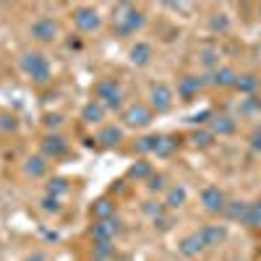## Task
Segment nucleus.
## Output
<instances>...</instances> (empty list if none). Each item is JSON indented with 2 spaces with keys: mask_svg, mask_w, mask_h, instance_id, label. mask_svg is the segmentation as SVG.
Instances as JSON below:
<instances>
[{
  "mask_svg": "<svg viewBox=\"0 0 261 261\" xmlns=\"http://www.w3.org/2000/svg\"><path fill=\"white\" fill-rule=\"evenodd\" d=\"M113 27L120 34H134L136 29L144 27V16L134 6H118L115 8V16H113Z\"/></svg>",
  "mask_w": 261,
  "mask_h": 261,
  "instance_id": "1",
  "label": "nucleus"
},
{
  "mask_svg": "<svg viewBox=\"0 0 261 261\" xmlns=\"http://www.w3.org/2000/svg\"><path fill=\"white\" fill-rule=\"evenodd\" d=\"M21 65H24V71H27L34 81H47V76H50V63H47L45 55H39V53L24 55Z\"/></svg>",
  "mask_w": 261,
  "mask_h": 261,
  "instance_id": "2",
  "label": "nucleus"
},
{
  "mask_svg": "<svg viewBox=\"0 0 261 261\" xmlns=\"http://www.w3.org/2000/svg\"><path fill=\"white\" fill-rule=\"evenodd\" d=\"M120 99H123V92L115 79H105L97 84V102H102L105 107H120Z\"/></svg>",
  "mask_w": 261,
  "mask_h": 261,
  "instance_id": "3",
  "label": "nucleus"
},
{
  "mask_svg": "<svg viewBox=\"0 0 261 261\" xmlns=\"http://www.w3.org/2000/svg\"><path fill=\"white\" fill-rule=\"evenodd\" d=\"M123 120H125L128 125H134V128H144V125H149L151 113H149L146 105H130L128 110L123 113Z\"/></svg>",
  "mask_w": 261,
  "mask_h": 261,
  "instance_id": "4",
  "label": "nucleus"
},
{
  "mask_svg": "<svg viewBox=\"0 0 261 261\" xmlns=\"http://www.w3.org/2000/svg\"><path fill=\"white\" fill-rule=\"evenodd\" d=\"M201 204L206 212H222L225 209V193L217 186H209L201 191Z\"/></svg>",
  "mask_w": 261,
  "mask_h": 261,
  "instance_id": "5",
  "label": "nucleus"
},
{
  "mask_svg": "<svg viewBox=\"0 0 261 261\" xmlns=\"http://www.w3.org/2000/svg\"><path fill=\"white\" fill-rule=\"evenodd\" d=\"M73 21H76V27H79L81 32H94V29L99 27V16H97L94 8H79V11L73 13Z\"/></svg>",
  "mask_w": 261,
  "mask_h": 261,
  "instance_id": "6",
  "label": "nucleus"
},
{
  "mask_svg": "<svg viewBox=\"0 0 261 261\" xmlns=\"http://www.w3.org/2000/svg\"><path fill=\"white\" fill-rule=\"evenodd\" d=\"M32 37L39 42H50L55 37V21L53 18H39L32 24Z\"/></svg>",
  "mask_w": 261,
  "mask_h": 261,
  "instance_id": "7",
  "label": "nucleus"
},
{
  "mask_svg": "<svg viewBox=\"0 0 261 261\" xmlns=\"http://www.w3.org/2000/svg\"><path fill=\"white\" fill-rule=\"evenodd\" d=\"M172 102V92L167 84H154L151 86V105L157 107V110H167Z\"/></svg>",
  "mask_w": 261,
  "mask_h": 261,
  "instance_id": "8",
  "label": "nucleus"
},
{
  "mask_svg": "<svg viewBox=\"0 0 261 261\" xmlns=\"http://www.w3.org/2000/svg\"><path fill=\"white\" fill-rule=\"evenodd\" d=\"M92 232H94L97 241H110V238L118 232V222L115 220H97L94 227H92Z\"/></svg>",
  "mask_w": 261,
  "mask_h": 261,
  "instance_id": "9",
  "label": "nucleus"
},
{
  "mask_svg": "<svg viewBox=\"0 0 261 261\" xmlns=\"http://www.w3.org/2000/svg\"><path fill=\"white\" fill-rule=\"evenodd\" d=\"M201 248H206V243H204L201 232H193V235L183 238V243H180V251H183L186 256H193V253H199Z\"/></svg>",
  "mask_w": 261,
  "mask_h": 261,
  "instance_id": "10",
  "label": "nucleus"
},
{
  "mask_svg": "<svg viewBox=\"0 0 261 261\" xmlns=\"http://www.w3.org/2000/svg\"><path fill=\"white\" fill-rule=\"evenodd\" d=\"M151 58V47L146 45V42H136L134 47H130V63H136V65H146Z\"/></svg>",
  "mask_w": 261,
  "mask_h": 261,
  "instance_id": "11",
  "label": "nucleus"
},
{
  "mask_svg": "<svg viewBox=\"0 0 261 261\" xmlns=\"http://www.w3.org/2000/svg\"><path fill=\"white\" fill-rule=\"evenodd\" d=\"M199 232H201V238H204V243H206V246L222 243V241H225V235H227L225 227H217V225H214V227H204V230H199Z\"/></svg>",
  "mask_w": 261,
  "mask_h": 261,
  "instance_id": "12",
  "label": "nucleus"
},
{
  "mask_svg": "<svg viewBox=\"0 0 261 261\" xmlns=\"http://www.w3.org/2000/svg\"><path fill=\"white\" fill-rule=\"evenodd\" d=\"M243 225H248V227H258L261 225V201H253V204L246 206Z\"/></svg>",
  "mask_w": 261,
  "mask_h": 261,
  "instance_id": "13",
  "label": "nucleus"
},
{
  "mask_svg": "<svg viewBox=\"0 0 261 261\" xmlns=\"http://www.w3.org/2000/svg\"><path fill=\"white\" fill-rule=\"evenodd\" d=\"M102 115H105V105L102 102H89L84 107V120H89V123H97V120H102Z\"/></svg>",
  "mask_w": 261,
  "mask_h": 261,
  "instance_id": "14",
  "label": "nucleus"
},
{
  "mask_svg": "<svg viewBox=\"0 0 261 261\" xmlns=\"http://www.w3.org/2000/svg\"><path fill=\"white\" fill-rule=\"evenodd\" d=\"M120 139H123V130L115 128V125L102 128V134H99V141H102V144H118Z\"/></svg>",
  "mask_w": 261,
  "mask_h": 261,
  "instance_id": "15",
  "label": "nucleus"
},
{
  "mask_svg": "<svg viewBox=\"0 0 261 261\" xmlns=\"http://www.w3.org/2000/svg\"><path fill=\"white\" fill-rule=\"evenodd\" d=\"M45 151H47V154H63V151H65V141L60 139V136H47L45 139Z\"/></svg>",
  "mask_w": 261,
  "mask_h": 261,
  "instance_id": "16",
  "label": "nucleus"
},
{
  "mask_svg": "<svg viewBox=\"0 0 261 261\" xmlns=\"http://www.w3.org/2000/svg\"><path fill=\"white\" fill-rule=\"evenodd\" d=\"M94 217H97V220H113V204L110 201H97L94 204Z\"/></svg>",
  "mask_w": 261,
  "mask_h": 261,
  "instance_id": "17",
  "label": "nucleus"
},
{
  "mask_svg": "<svg viewBox=\"0 0 261 261\" xmlns=\"http://www.w3.org/2000/svg\"><path fill=\"white\" fill-rule=\"evenodd\" d=\"M186 204V188H172L170 193H167V206H183Z\"/></svg>",
  "mask_w": 261,
  "mask_h": 261,
  "instance_id": "18",
  "label": "nucleus"
},
{
  "mask_svg": "<svg viewBox=\"0 0 261 261\" xmlns=\"http://www.w3.org/2000/svg\"><path fill=\"white\" fill-rule=\"evenodd\" d=\"M172 146H175V141L172 139H167V136H162V139H157V144H154V154H170L172 151Z\"/></svg>",
  "mask_w": 261,
  "mask_h": 261,
  "instance_id": "19",
  "label": "nucleus"
},
{
  "mask_svg": "<svg viewBox=\"0 0 261 261\" xmlns=\"http://www.w3.org/2000/svg\"><path fill=\"white\" fill-rule=\"evenodd\" d=\"M45 170H47V165H45V160H42V157H34L27 165V172H32V175H42Z\"/></svg>",
  "mask_w": 261,
  "mask_h": 261,
  "instance_id": "20",
  "label": "nucleus"
},
{
  "mask_svg": "<svg viewBox=\"0 0 261 261\" xmlns=\"http://www.w3.org/2000/svg\"><path fill=\"white\" fill-rule=\"evenodd\" d=\"M199 79H183V84H180V94H186V97H191L196 89H199Z\"/></svg>",
  "mask_w": 261,
  "mask_h": 261,
  "instance_id": "21",
  "label": "nucleus"
},
{
  "mask_svg": "<svg viewBox=\"0 0 261 261\" xmlns=\"http://www.w3.org/2000/svg\"><path fill=\"white\" fill-rule=\"evenodd\" d=\"M230 118H217V123H214V130H220V134H230L232 130V123H227Z\"/></svg>",
  "mask_w": 261,
  "mask_h": 261,
  "instance_id": "22",
  "label": "nucleus"
},
{
  "mask_svg": "<svg viewBox=\"0 0 261 261\" xmlns=\"http://www.w3.org/2000/svg\"><path fill=\"white\" fill-rule=\"evenodd\" d=\"M97 256L99 258L110 256V241H97Z\"/></svg>",
  "mask_w": 261,
  "mask_h": 261,
  "instance_id": "23",
  "label": "nucleus"
},
{
  "mask_svg": "<svg viewBox=\"0 0 261 261\" xmlns=\"http://www.w3.org/2000/svg\"><path fill=\"white\" fill-rule=\"evenodd\" d=\"M235 84L241 86V89H248V92H251L253 86H256V79H253V76H243L241 81H235Z\"/></svg>",
  "mask_w": 261,
  "mask_h": 261,
  "instance_id": "24",
  "label": "nucleus"
},
{
  "mask_svg": "<svg viewBox=\"0 0 261 261\" xmlns=\"http://www.w3.org/2000/svg\"><path fill=\"white\" fill-rule=\"evenodd\" d=\"M217 84H232V71H220V73H217V79H214Z\"/></svg>",
  "mask_w": 261,
  "mask_h": 261,
  "instance_id": "25",
  "label": "nucleus"
},
{
  "mask_svg": "<svg viewBox=\"0 0 261 261\" xmlns=\"http://www.w3.org/2000/svg\"><path fill=\"white\" fill-rule=\"evenodd\" d=\"M53 191H55V193H63V191H65V183H63V180H53V183H50V193H53Z\"/></svg>",
  "mask_w": 261,
  "mask_h": 261,
  "instance_id": "26",
  "label": "nucleus"
},
{
  "mask_svg": "<svg viewBox=\"0 0 261 261\" xmlns=\"http://www.w3.org/2000/svg\"><path fill=\"white\" fill-rule=\"evenodd\" d=\"M149 188H151V191H157V188H162V175H157V178H151Z\"/></svg>",
  "mask_w": 261,
  "mask_h": 261,
  "instance_id": "27",
  "label": "nucleus"
},
{
  "mask_svg": "<svg viewBox=\"0 0 261 261\" xmlns=\"http://www.w3.org/2000/svg\"><path fill=\"white\" fill-rule=\"evenodd\" d=\"M149 172V167L146 165H139V167H134V175H146Z\"/></svg>",
  "mask_w": 261,
  "mask_h": 261,
  "instance_id": "28",
  "label": "nucleus"
},
{
  "mask_svg": "<svg viewBox=\"0 0 261 261\" xmlns=\"http://www.w3.org/2000/svg\"><path fill=\"white\" fill-rule=\"evenodd\" d=\"M45 209H53V212H58V201H55V199H45Z\"/></svg>",
  "mask_w": 261,
  "mask_h": 261,
  "instance_id": "29",
  "label": "nucleus"
},
{
  "mask_svg": "<svg viewBox=\"0 0 261 261\" xmlns=\"http://www.w3.org/2000/svg\"><path fill=\"white\" fill-rule=\"evenodd\" d=\"M253 146H256V149H261V134H256V136H253Z\"/></svg>",
  "mask_w": 261,
  "mask_h": 261,
  "instance_id": "30",
  "label": "nucleus"
}]
</instances>
